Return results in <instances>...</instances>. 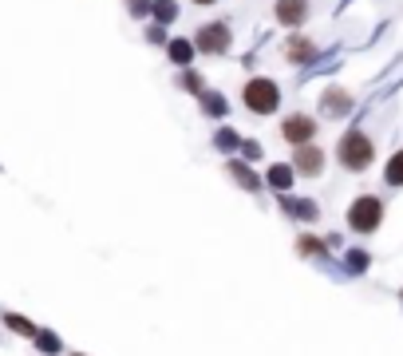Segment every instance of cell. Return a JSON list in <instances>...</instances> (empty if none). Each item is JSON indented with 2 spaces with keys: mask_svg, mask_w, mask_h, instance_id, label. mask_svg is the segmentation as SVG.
<instances>
[{
  "mask_svg": "<svg viewBox=\"0 0 403 356\" xmlns=\"http://www.w3.org/2000/svg\"><path fill=\"white\" fill-rule=\"evenodd\" d=\"M277 210L289 222H297V226H317L320 222V206L312 198H300V194H277Z\"/></svg>",
  "mask_w": 403,
  "mask_h": 356,
  "instance_id": "ba28073f",
  "label": "cell"
},
{
  "mask_svg": "<svg viewBox=\"0 0 403 356\" xmlns=\"http://www.w3.org/2000/svg\"><path fill=\"white\" fill-rule=\"evenodd\" d=\"M384 187L387 190H403V147L384 162Z\"/></svg>",
  "mask_w": 403,
  "mask_h": 356,
  "instance_id": "44dd1931",
  "label": "cell"
},
{
  "mask_svg": "<svg viewBox=\"0 0 403 356\" xmlns=\"http://www.w3.org/2000/svg\"><path fill=\"white\" fill-rule=\"evenodd\" d=\"M384 214H387V202L379 194H372V190H364V194H356L348 202V210H344V222H348L352 234L360 237H372L379 234V226H384Z\"/></svg>",
  "mask_w": 403,
  "mask_h": 356,
  "instance_id": "7a4b0ae2",
  "label": "cell"
},
{
  "mask_svg": "<svg viewBox=\"0 0 403 356\" xmlns=\"http://www.w3.org/2000/svg\"><path fill=\"white\" fill-rule=\"evenodd\" d=\"M32 348L40 356H63V352H68V345H63L60 332H56V329H44V325H40V332L32 337Z\"/></svg>",
  "mask_w": 403,
  "mask_h": 356,
  "instance_id": "e0dca14e",
  "label": "cell"
},
{
  "mask_svg": "<svg viewBox=\"0 0 403 356\" xmlns=\"http://www.w3.org/2000/svg\"><path fill=\"white\" fill-rule=\"evenodd\" d=\"M292 182H297V170H292V162H273V167L265 170V187L273 190V194H289Z\"/></svg>",
  "mask_w": 403,
  "mask_h": 356,
  "instance_id": "5bb4252c",
  "label": "cell"
},
{
  "mask_svg": "<svg viewBox=\"0 0 403 356\" xmlns=\"http://www.w3.org/2000/svg\"><path fill=\"white\" fill-rule=\"evenodd\" d=\"M198 111L206 119H225L230 115V99H225L222 92H214V87H206V92L198 95Z\"/></svg>",
  "mask_w": 403,
  "mask_h": 356,
  "instance_id": "9a60e30c",
  "label": "cell"
},
{
  "mask_svg": "<svg viewBox=\"0 0 403 356\" xmlns=\"http://www.w3.org/2000/svg\"><path fill=\"white\" fill-rule=\"evenodd\" d=\"M190 4H198V9H214L218 0H190Z\"/></svg>",
  "mask_w": 403,
  "mask_h": 356,
  "instance_id": "484cf974",
  "label": "cell"
},
{
  "mask_svg": "<svg viewBox=\"0 0 403 356\" xmlns=\"http://www.w3.org/2000/svg\"><path fill=\"white\" fill-rule=\"evenodd\" d=\"M210 143H214L218 154H241V143H245V135H238L233 127H214V135H210Z\"/></svg>",
  "mask_w": 403,
  "mask_h": 356,
  "instance_id": "d6986e66",
  "label": "cell"
},
{
  "mask_svg": "<svg viewBox=\"0 0 403 356\" xmlns=\"http://www.w3.org/2000/svg\"><path fill=\"white\" fill-rule=\"evenodd\" d=\"M297 257H305V262H325L328 254H332V246H328V237L320 234H297Z\"/></svg>",
  "mask_w": 403,
  "mask_h": 356,
  "instance_id": "7c38bea8",
  "label": "cell"
},
{
  "mask_svg": "<svg viewBox=\"0 0 403 356\" xmlns=\"http://www.w3.org/2000/svg\"><path fill=\"white\" fill-rule=\"evenodd\" d=\"M312 16V4L309 0H273V20L289 32H300V28L309 24Z\"/></svg>",
  "mask_w": 403,
  "mask_h": 356,
  "instance_id": "9c48e42d",
  "label": "cell"
},
{
  "mask_svg": "<svg viewBox=\"0 0 403 356\" xmlns=\"http://www.w3.org/2000/svg\"><path fill=\"white\" fill-rule=\"evenodd\" d=\"M194 48L198 56H230L233 48V24L230 20H206V24L194 28Z\"/></svg>",
  "mask_w": 403,
  "mask_h": 356,
  "instance_id": "277c9868",
  "label": "cell"
},
{
  "mask_svg": "<svg viewBox=\"0 0 403 356\" xmlns=\"http://www.w3.org/2000/svg\"><path fill=\"white\" fill-rule=\"evenodd\" d=\"M68 356H87V352H68Z\"/></svg>",
  "mask_w": 403,
  "mask_h": 356,
  "instance_id": "4316f807",
  "label": "cell"
},
{
  "mask_svg": "<svg viewBox=\"0 0 403 356\" xmlns=\"http://www.w3.org/2000/svg\"><path fill=\"white\" fill-rule=\"evenodd\" d=\"M317 107H320V119H344V115L356 111V95L344 84H328L325 92L317 95Z\"/></svg>",
  "mask_w": 403,
  "mask_h": 356,
  "instance_id": "8992f818",
  "label": "cell"
},
{
  "mask_svg": "<svg viewBox=\"0 0 403 356\" xmlns=\"http://www.w3.org/2000/svg\"><path fill=\"white\" fill-rule=\"evenodd\" d=\"M225 174H230L233 187H241L245 194H257V190H265V174H257V170H253V162H245L241 154H233V159L225 162Z\"/></svg>",
  "mask_w": 403,
  "mask_h": 356,
  "instance_id": "30bf717a",
  "label": "cell"
},
{
  "mask_svg": "<svg viewBox=\"0 0 403 356\" xmlns=\"http://www.w3.org/2000/svg\"><path fill=\"white\" fill-rule=\"evenodd\" d=\"M0 325L12 332V337H24V340H32L36 332H40V325L32 321V317H24V313H12V309H4L0 313Z\"/></svg>",
  "mask_w": 403,
  "mask_h": 356,
  "instance_id": "2e32d148",
  "label": "cell"
},
{
  "mask_svg": "<svg viewBox=\"0 0 403 356\" xmlns=\"http://www.w3.org/2000/svg\"><path fill=\"white\" fill-rule=\"evenodd\" d=\"M241 107L249 111V115H277L281 111V84H277L273 76H249L245 84H241Z\"/></svg>",
  "mask_w": 403,
  "mask_h": 356,
  "instance_id": "3957f363",
  "label": "cell"
},
{
  "mask_svg": "<svg viewBox=\"0 0 403 356\" xmlns=\"http://www.w3.org/2000/svg\"><path fill=\"white\" fill-rule=\"evenodd\" d=\"M340 265H344V277H364L368 265H372V254L364 246H352V249H344Z\"/></svg>",
  "mask_w": 403,
  "mask_h": 356,
  "instance_id": "ac0fdd59",
  "label": "cell"
},
{
  "mask_svg": "<svg viewBox=\"0 0 403 356\" xmlns=\"http://www.w3.org/2000/svg\"><path fill=\"white\" fill-rule=\"evenodd\" d=\"M178 16H182V4H178V0H155V16H151L155 24L170 28Z\"/></svg>",
  "mask_w": 403,
  "mask_h": 356,
  "instance_id": "7402d4cb",
  "label": "cell"
},
{
  "mask_svg": "<svg viewBox=\"0 0 403 356\" xmlns=\"http://www.w3.org/2000/svg\"><path fill=\"white\" fill-rule=\"evenodd\" d=\"M174 87H178V92H186V95H194V99H198V95L206 92L210 84H206V76H202L198 68H182L178 76H174Z\"/></svg>",
  "mask_w": 403,
  "mask_h": 356,
  "instance_id": "ffe728a7",
  "label": "cell"
},
{
  "mask_svg": "<svg viewBox=\"0 0 403 356\" xmlns=\"http://www.w3.org/2000/svg\"><path fill=\"white\" fill-rule=\"evenodd\" d=\"M336 162H340L348 174H364V170L376 162V139L364 127H348L336 139Z\"/></svg>",
  "mask_w": 403,
  "mask_h": 356,
  "instance_id": "6da1fadb",
  "label": "cell"
},
{
  "mask_svg": "<svg viewBox=\"0 0 403 356\" xmlns=\"http://www.w3.org/2000/svg\"><path fill=\"white\" fill-rule=\"evenodd\" d=\"M143 36H146V44H155V48H166V44H170V36H166V28H163V24H155V20H146Z\"/></svg>",
  "mask_w": 403,
  "mask_h": 356,
  "instance_id": "603a6c76",
  "label": "cell"
},
{
  "mask_svg": "<svg viewBox=\"0 0 403 356\" xmlns=\"http://www.w3.org/2000/svg\"><path fill=\"white\" fill-rule=\"evenodd\" d=\"M281 56H285L289 68H309L312 59H317V44H312L305 32H292L289 40L281 44Z\"/></svg>",
  "mask_w": 403,
  "mask_h": 356,
  "instance_id": "8fae6325",
  "label": "cell"
},
{
  "mask_svg": "<svg viewBox=\"0 0 403 356\" xmlns=\"http://www.w3.org/2000/svg\"><path fill=\"white\" fill-rule=\"evenodd\" d=\"M399 305H403V289H399Z\"/></svg>",
  "mask_w": 403,
  "mask_h": 356,
  "instance_id": "83f0119b",
  "label": "cell"
},
{
  "mask_svg": "<svg viewBox=\"0 0 403 356\" xmlns=\"http://www.w3.org/2000/svg\"><path fill=\"white\" fill-rule=\"evenodd\" d=\"M277 135H281V143H289V147L317 143V135H320V119L312 115V111H289V115L281 119Z\"/></svg>",
  "mask_w": 403,
  "mask_h": 356,
  "instance_id": "5b68a950",
  "label": "cell"
},
{
  "mask_svg": "<svg viewBox=\"0 0 403 356\" xmlns=\"http://www.w3.org/2000/svg\"><path fill=\"white\" fill-rule=\"evenodd\" d=\"M127 12L135 20H151L155 16V0H127Z\"/></svg>",
  "mask_w": 403,
  "mask_h": 356,
  "instance_id": "cb8c5ba5",
  "label": "cell"
},
{
  "mask_svg": "<svg viewBox=\"0 0 403 356\" xmlns=\"http://www.w3.org/2000/svg\"><path fill=\"white\" fill-rule=\"evenodd\" d=\"M292 170H297L300 178H320L328 167V151L320 143H305V147H292Z\"/></svg>",
  "mask_w": 403,
  "mask_h": 356,
  "instance_id": "52a82bcc",
  "label": "cell"
},
{
  "mask_svg": "<svg viewBox=\"0 0 403 356\" xmlns=\"http://www.w3.org/2000/svg\"><path fill=\"white\" fill-rule=\"evenodd\" d=\"M194 56H198V48H194V40H186V36H170V44H166V59H170L174 68H194Z\"/></svg>",
  "mask_w": 403,
  "mask_h": 356,
  "instance_id": "4fadbf2b",
  "label": "cell"
},
{
  "mask_svg": "<svg viewBox=\"0 0 403 356\" xmlns=\"http://www.w3.org/2000/svg\"><path fill=\"white\" fill-rule=\"evenodd\" d=\"M241 159H245V162H253V167H257V162L265 159V151H261V143H257V139H245V143H241Z\"/></svg>",
  "mask_w": 403,
  "mask_h": 356,
  "instance_id": "d4e9b609",
  "label": "cell"
}]
</instances>
